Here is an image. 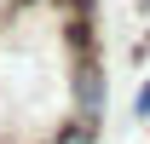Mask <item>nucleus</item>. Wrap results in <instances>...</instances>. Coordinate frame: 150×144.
Returning a JSON list of instances; mask_svg holds the SVG:
<instances>
[{"label": "nucleus", "mask_w": 150, "mask_h": 144, "mask_svg": "<svg viewBox=\"0 0 150 144\" xmlns=\"http://www.w3.org/2000/svg\"><path fill=\"white\" fill-rule=\"evenodd\" d=\"M139 115H150V87H144V92H139Z\"/></svg>", "instance_id": "nucleus-1"}]
</instances>
